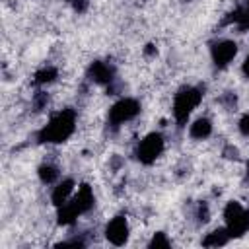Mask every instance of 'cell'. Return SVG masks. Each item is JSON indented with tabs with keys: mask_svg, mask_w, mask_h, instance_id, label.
<instances>
[{
	"mask_svg": "<svg viewBox=\"0 0 249 249\" xmlns=\"http://www.w3.org/2000/svg\"><path fill=\"white\" fill-rule=\"evenodd\" d=\"M74 128H76V111L60 109L39 130V140L47 142V144H58V142H64L66 138H70Z\"/></svg>",
	"mask_w": 249,
	"mask_h": 249,
	"instance_id": "obj_1",
	"label": "cell"
},
{
	"mask_svg": "<svg viewBox=\"0 0 249 249\" xmlns=\"http://www.w3.org/2000/svg\"><path fill=\"white\" fill-rule=\"evenodd\" d=\"M95 204V196H93V191L89 185H80L78 191H74V195L62 204L58 206V224L62 226H68L72 222L78 220V216L86 214L88 210H91Z\"/></svg>",
	"mask_w": 249,
	"mask_h": 249,
	"instance_id": "obj_2",
	"label": "cell"
},
{
	"mask_svg": "<svg viewBox=\"0 0 249 249\" xmlns=\"http://www.w3.org/2000/svg\"><path fill=\"white\" fill-rule=\"evenodd\" d=\"M200 101H202V91L198 88H193V86L181 88L173 97V119H175V123L179 126H183Z\"/></svg>",
	"mask_w": 249,
	"mask_h": 249,
	"instance_id": "obj_3",
	"label": "cell"
},
{
	"mask_svg": "<svg viewBox=\"0 0 249 249\" xmlns=\"http://www.w3.org/2000/svg\"><path fill=\"white\" fill-rule=\"evenodd\" d=\"M224 220H226V230L230 237L243 235L249 230V210L243 208L239 202L231 200L224 208Z\"/></svg>",
	"mask_w": 249,
	"mask_h": 249,
	"instance_id": "obj_4",
	"label": "cell"
},
{
	"mask_svg": "<svg viewBox=\"0 0 249 249\" xmlns=\"http://www.w3.org/2000/svg\"><path fill=\"white\" fill-rule=\"evenodd\" d=\"M138 113H140V103L136 99H132V97H123V99H119L117 103L111 105L107 121H109V124L113 128H119L121 124L132 121Z\"/></svg>",
	"mask_w": 249,
	"mask_h": 249,
	"instance_id": "obj_5",
	"label": "cell"
},
{
	"mask_svg": "<svg viewBox=\"0 0 249 249\" xmlns=\"http://www.w3.org/2000/svg\"><path fill=\"white\" fill-rule=\"evenodd\" d=\"M161 152H163V136L160 132H150L148 136H144L138 142L136 158H138V161L150 165L161 156Z\"/></svg>",
	"mask_w": 249,
	"mask_h": 249,
	"instance_id": "obj_6",
	"label": "cell"
},
{
	"mask_svg": "<svg viewBox=\"0 0 249 249\" xmlns=\"http://www.w3.org/2000/svg\"><path fill=\"white\" fill-rule=\"evenodd\" d=\"M210 54H212V62H214L218 68H224V66H228V64L235 58V54H237V45H235V41H231V39H222V41H218V43L212 45Z\"/></svg>",
	"mask_w": 249,
	"mask_h": 249,
	"instance_id": "obj_7",
	"label": "cell"
},
{
	"mask_svg": "<svg viewBox=\"0 0 249 249\" xmlns=\"http://www.w3.org/2000/svg\"><path fill=\"white\" fill-rule=\"evenodd\" d=\"M105 237L113 245H123L128 237V222L124 216H115L105 226Z\"/></svg>",
	"mask_w": 249,
	"mask_h": 249,
	"instance_id": "obj_8",
	"label": "cell"
},
{
	"mask_svg": "<svg viewBox=\"0 0 249 249\" xmlns=\"http://www.w3.org/2000/svg\"><path fill=\"white\" fill-rule=\"evenodd\" d=\"M74 191H76V187H74V181H72V179H62V181H58V183L53 187V193H51L53 204H54L56 208L62 206V204L74 195Z\"/></svg>",
	"mask_w": 249,
	"mask_h": 249,
	"instance_id": "obj_9",
	"label": "cell"
},
{
	"mask_svg": "<svg viewBox=\"0 0 249 249\" xmlns=\"http://www.w3.org/2000/svg\"><path fill=\"white\" fill-rule=\"evenodd\" d=\"M89 78L97 84H111L113 82V68L107 62H93L89 66Z\"/></svg>",
	"mask_w": 249,
	"mask_h": 249,
	"instance_id": "obj_10",
	"label": "cell"
},
{
	"mask_svg": "<svg viewBox=\"0 0 249 249\" xmlns=\"http://www.w3.org/2000/svg\"><path fill=\"white\" fill-rule=\"evenodd\" d=\"M210 132H212V123H210L206 117H198V119L193 121L191 126H189V134H191V138H195V140H204V138L210 136Z\"/></svg>",
	"mask_w": 249,
	"mask_h": 249,
	"instance_id": "obj_11",
	"label": "cell"
},
{
	"mask_svg": "<svg viewBox=\"0 0 249 249\" xmlns=\"http://www.w3.org/2000/svg\"><path fill=\"white\" fill-rule=\"evenodd\" d=\"M230 241V233H228V230H226V226L224 228H220V230H214V231H210L204 239H202V243L204 245H208V247H216V245H226Z\"/></svg>",
	"mask_w": 249,
	"mask_h": 249,
	"instance_id": "obj_12",
	"label": "cell"
},
{
	"mask_svg": "<svg viewBox=\"0 0 249 249\" xmlns=\"http://www.w3.org/2000/svg\"><path fill=\"white\" fill-rule=\"evenodd\" d=\"M39 179H41V183H45V185H51V183H54L56 179H58V167L56 165H53V163H43V165H39Z\"/></svg>",
	"mask_w": 249,
	"mask_h": 249,
	"instance_id": "obj_13",
	"label": "cell"
},
{
	"mask_svg": "<svg viewBox=\"0 0 249 249\" xmlns=\"http://www.w3.org/2000/svg\"><path fill=\"white\" fill-rule=\"evenodd\" d=\"M54 78H56V68H53V66H43L41 70L35 72L33 82L39 84V86H45V84L54 82Z\"/></svg>",
	"mask_w": 249,
	"mask_h": 249,
	"instance_id": "obj_14",
	"label": "cell"
},
{
	"mask_svg": "<svg viewBox=\"0 0 249 249\" xmlns=\"http://www.w3.org/2000/svg\"><path fill=\"white\" fill-rule=\"evenodd\" d=\"M171 245V241L165 237V233H161V231H158V233H154V237H152V241H150V247H169Z\"/></svg>",
	"mask_w": 249,
	"mask_h": 249,
	"instance_id": "obj_15",
	"label": "cell"
},
{
	"mask_svg": "<svg viewBox=\"0 0 249 249\" xmlns=\"http://www.w3.org/2000/svg\"><path fill=\"white\" fill-rule=\"evenodd\" d=\"M237 128H239V132H241L243 136H249V113H245V115L239 119Z\"/></svg>",
	"mask_w": 249,
	"mask_h": 249,
	"instance_id": "obj_16",
	"label": "cell"
},
{
	"mask_svg": "<svg viewBox=\"0 0 249 249\" xmlns=\"http://www.w3.org/2000/svg\"><path fill=\"white\" fill-rule=\"evenodd\" d=\"M241 70H243L245 78H249V54L245 56V60H243V66H241Z\"/></svg>",
	"mask_w": 249,
	"mask_h": 249,
	"instance_id": "obj_17",
	"label": "cell"
},
{
	"mask_svg": "<svg viewBox=\"0 0 249 249\" xmlns=\"http://www.w3.org/2000/svg\"><path fill=\"white\" fill-rule=\"evenodd\" d=\"M68 2H78V0H68Z\"/></svg>",
	"mask_w": 249,
	"mask_h": 249,
	"instance_id": "obj_18",
	"label": "cell"
}]
</instances>
